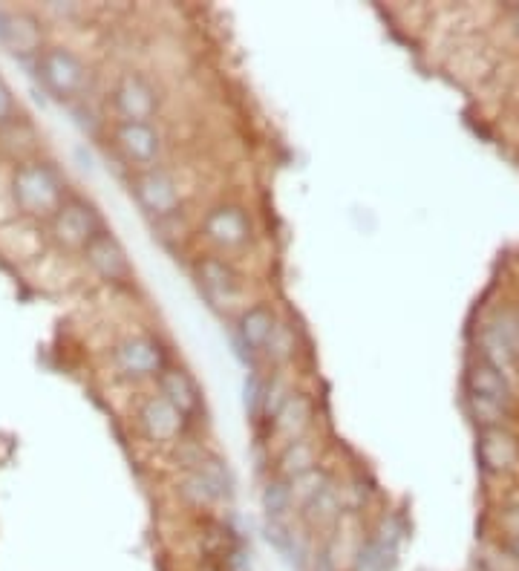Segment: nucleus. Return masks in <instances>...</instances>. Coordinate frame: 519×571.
I'll list each match as a JSON object with an SVG mask.
<instances>
[{
  "mask_svg": "<svg viewBox=\"0 0 519 571\" xmlns=\"http://www.w3.org/2000/svg\"><path fill=\"white\" fill-rule=\"evenodd\" d=\"M12 199L29 217H55L67 202L64 182L47 162H24L12 174Z\"/></svg>",
  "mask_w": 519,
  "mask_h": 571,
  "instance_id": "nucleus-1",
  "label": "nucleus"
},
{
  "mask_svg": "<svg viewBox=\"0 0 519 571\" xmlns=\"http://www.w3.org/2000/svg\"><path fill=\"white\" fill-rule=\"evenodd\" d=\"M476 459L485 476L514 479L519 476L517 427H485L476 436Z\"/></svg>",
  "mask_w": 519,
  "mask_h": 571,
  "instance_id": "nucleus-2",
  "label": "nucleus"
},
{
  "mask_svg": "<svg viewBox=\"0 0 519 571\" xmlns=\"http://www.w3.org/2000/svg\"><path fill=\"white\" fill-rule=\"evenodd\" d=\"M38 75L55 99H75L87 84L84 61L67 47H47L38 52Z\"/></svg>",
  "mask_w": 519,
  "mask_h": 571,
  "instance_id": "nucleus-3",
  "label": "nucleus"
},
{
  "mask_svg": "<svg viewBox=\"0 0 519 571\" xmlns=\"http://www.w3.org/2000/svg\"><path fill=\"white\" fill-rule=\"evenodd\" d=\"M202 234L211 246L223 251L246 249L254 237V223L248 217V211L237 202H220L214 205L205 220H202Z\"/></svg>",
  "mask_w": 519,
  "mask_h": 571,
  "instance_id": "nucleus-4",
  "label": "nucleus"
},
{
  "mask_svg": "<svg viewBox=\"0 0 519 571\" xmlns=\"http://www.w3.org/2000/svg\"><path fill=\"white\" fill-rule=\"evenodd\" d=\"M133 197L150 217H173L182 208L179 182L168 168H145L133 179Z\"/></svg>",
  "mask_w": 519,
  "mask_h": 571,
  "instance_id": "nucleus-5",
  "label": "nucleus"
},
{
  "mask_svg": "<svg viewBox=\"0 0 519 571\" xmlns=\"http://www.w3.org/2000/svg\"><path fill=\"white\" fill-rule=\"evenodd\" d=\"M110 99L122 122H150L159 113V93L142 73L119 75Z\"/></svg>",
  "mask_w": 519,
  "mask_h": 571,
  "instance_id": "nucleus-6",
  "label": "nucleus"
},
{
  "mask_svg": "<svg viewBox=\"0 0 519 571\" xmlns=\"http://www.w3.org/2000/svg\"><path fill=\"white\" fill-rule=\"evenodd\" d=\"M101 231V220L96 208L84 199H67L55 217H52V234L58 243L70 249H87V243Z\"/></svg>",
  "mask_w": 519,
  "mask_h": 571,
  "instance_id": "nucleus-7",
  "label": "nucleus"
},
{
  "mask_svg": "<svg viewBox=\"0 0 519 571\" xmlns=\"http://www.w3.org/2000/svg\"><path fill=\"white\" fill-rule=\"evenodd\" d=\"M113 364L119 367V373L130 375V378H148V375H159L168 367V355L156 338L136 335L113 349Z\"/></svg>",
  "mask_w": 519,
  "mask_h": 571,
  "instance_id": "nucleus-8",
  "label": "nucleus"
},
{
  "mask_svg": "<svg viewBox=\"0 0 519 571\" xmlns=\"http://www.w3.org/2000/svg\"><path fill=\"white\" fill-rule=\"evenodd\" d=\"M113 142L122 150L127 162L145 168H156L162 156V133L153 127V122H119L113 130Z\"/></svg>",
  "mask_w": 519,
  "mask_h": 571,
  "instance_id": "nucleus-9",
  "label": "nucleus"
},
{
  "mask_svg": "<svg viewBox=\"0 0 519 571\" xmlns=\"http://www.w3.org/2000/svg\"><path fill=\"white\" fill-rule=\"evenodd\" d=\"M465 396L485 398V401H494V404H505V407H517V387H514V378L499 370L494 364L482 361L473 355V361L465 370Z\"/></svg>",
  "mask_w": 519,
  "mask_h": 571,
  "instance_id": "nucleus-10",
  "label": "nucleus"
},
{
  "mask_svg": "<svg viewBox=\"0 0 519 571\" xmlns=\"http://www.w3.org/2000/svg\"><path fill=\"white\" fill-rule=\"evenodd\" d=\"M136 419H139L142 433L148 436L150 442H159V445L179 442L185 427H188V416L182 410H176L165 396L145 398V404L139 407Z\"/></svg>",
  "mask_w": 519,
  "mask_h": 571,
  "instance_id": "nucleus-11",
  "label": "nucleus"
},
{
  "mask_svg": "<svg viewBox=\"0 0 519 571\" xmlns=\"http://www.w3.org/2000/svg\"><path fill=\"white\" fill-rule=\"evenodd\" d=\"M197 277L199 289L205 292V298L211 300L217 309H228L234 306L237 300L243 298V283L237 272L220 260V257H205L197 263Z\"/></svg>",
  "mask_w": 519,
  "mask_h": 571,
  "instance_id": "nucleus-12",
  "label": "nucleus"
},
{
  "mask_svg": "<svg viewBox=\"0 0 519 571\" xmlns=\"http://www.w3.org/2000/svg\"><path fill=\"white\" fill-rule=\"evenodd\" d=\"M87 263L104 277V280H113V283H124L130 280V263H127V254H124L122 243L101 228L99 234L87 243L84 249Z\"/></svg>",
  "mask_w": 519,
  "mask_h": 571,
  "instance_id": "nucleus-13",
  "label": "nucleus"
},
{
  "mask_svg": "<svg viewBox=\"0 0 519 571\" xmlns=\"http://www.w3.org/2000/svg\"><path fill=\"white\" fill-rule=\"evenodd\" d=\"M344 511V488L335 479H329L321 491L300 508V520L306 525V531H329L332 525L341 522Z\"/></svg>",
  "mask_w": 519,
  "mask_h": 571,
  "instance_id": "nucleus-14",
  "label": "nucleus"
},
{
  "mask_svg": "<svg viewBox=\"0 0 519 571\" xmlns=\"http://www.w3.org/2000/svg\"><path fill=\"white\" fill-rule=\"evenodd\" d=\"M309 422H312V398L295 390L286 398V404L274 413V419L269 422V436L289 445L295 439H303V430L309 427Z\"/></svg>",
  "mask_w": 519,
  "mask_h": 571,
  "instance_id": "nucleus-15",
  "label": "nucleus"
},
{
  "mask_svg": "<svg viewBox=\"0 0 519 571\" xmlns=\"http://www.w3.org/2000/svg\"><path fill=\"white\" fill-rule=\"evenodd\" d=\"M156 384H159V396L168 398L173 407L182 410L188 419L202 410V393H199L197 381L182 367H165L162 373L156 375Z\"/></svg>",
  "mask_w": 519,
  "mask_h": 571,
  "instance_id": "nucleus-16",
  "label": "nucleus"
},
{
  "mask_svg": "<svg viewBox=\"0 0 519 571\" xmlns=\"http://www.w3.org/2000/svg\"><path fill=\"white\" fill-rule=\"evenodd\" d=\"M277 321L280 318L274 315V309L266 306V303H257V306L246 309L240 315V321H237V335H240L243 347H248L251 352H266L274 329H277Z\"/></svg>",
  "mask_w": 519,
  "mask_h": 571,
  "instance_id": "nucleus-17",
  "label": "nucleus"
},
{
  "mask_svg": "<svg viewBox=\"0 0 519 571\" xmlns=\"http://www.w3.org/2000/svg\"><path fill=\"white\" fill-rule=\"evenodd\" d=\"M318 468V445L312 439H295L289 445H283L277 456V476L283 479H295L300 473Z\"/></svg>",
  "mask_w": 519,
  "mask_h": 571,
  "instance_id": "nucleus-18",
  "label": "nucleus"
},
{
  "mask_svg": "<svg viewBox=\"0 0 519 571\" xmlns=\"http://www.w3.org/2000/svg\"><path fill=\"white\" fill-rule=\"evenodd\" d=\"M0 44L9 47V52H15V55L41 52V26L35 24V18H29V15H12L9 12Z\"/></svg>",
  "mask_w": 519,
  "mask_h": 571,
  "instance_id": "nucleus-19",
  "label": "nucleus"
},
{
  "mask_svg": "<svg viewBox=\"0 0 519 571\" xmlns=\"http://www.w3.org/2000/svg\"><path fill=\"white\" fill-rule=\"evenodd\" d=\"M194 473L202 479V485L208 488L214 502H223L234 494V479H231V473H228L220 456H202L194 465Z\"/></svg>",
  "mask_w": 519,
  "mask_h": 571,
  "instance_id": "nucleus-20",
  "label": "nucleus"
},
{
  "mask_svg": "<svg viewBox=\"0 0 519 571\" xmlns=\"http://www.w3.org/2000/svg\"><path fill=\"white\" fill-rule=\"evenodd\" d=\"M263 511L269 520H289V514L295 511V497L289 488V479L274 476L263 488Z\"/></svg>",
  "mask_w": 519,
  "mask_h": 571,
  "instance_id": "nucleus-21",
  "label": "nucleus"
},
{
  "mask_svg": "<svg viewBox=\"0 0 519 571\" xmlns=\"http://www.w3.org/2000/svg\"><path fill=\"white\" fill-rule=\"evenodd\" d=\"M332 476L323 471V468H312V471L300 473V476H295V479H289V488H292V497H295V505H306L309 499L315 497L318 491H321L323 485L329 482Z\"/></svg>",
  "mask_w": 519,
  "mask_h": 571,
  "instance_id": "nucleus-22",
  "label": "nucleus"
},
{
  "mask_svg": "<svg viewBox=\"0 0 519 571\" xmlns=\"http://www.w3.org/2000/svg\"><path fill=\"white\" fill-rule=\"evenodd\" d=\"M295 390L289 387V381L283 378V375H274L266 381V396H263V416H260V422H272L274 413L286 404V398L292 396Z\"/></svg>",
  "mask_w": 519,
  "mask_h": 571,
  "instance_id": "nucleus-23",
  "label": "nucleus"
},
{
  "mask_svg": "<svg viewBox=\"0 0 519 571\" xmlns=\"http://www.w3.org/2000/svg\"><path fill=\"white\" fill-rule=\"evenodd\" d=\"M266 355L272 358L274 364H283L295 355V332L289 329L286 321H277V329H274L272 341L266 347Z\"/></svg>",
  "mask_w": 519,
  "mask_h": 571,
  "instance_id": "nucleus-24",
  "label": "nucleus"
},
{
  "mask_svg": "<svg viewBox=\"0 0 519 571\" xmlns=\"http://www.w3.org/2000/svg\"><path fill=\"white\" fill-rule=\"evenodd\" d=\"M519 537V499L505 502L496 514V540H511Z\"/></svg>",
  "mask_w": 519,
  "mask_h": 571,
  "instance_id": "nucleus-25",
  "label": "nucleus"
},
{
  "mask_svg": "<svg viewBox=\"0 0 519 571\" xmlns=\"http://www.w3.org/2000/svg\"><path fill=\"white\" fill-rule=\"evenodd\" d=\"M217 563H220V569L223 571H254L251 548H248L246 543H237L234 548H228Z\"/></svg>",
  "mask_w": 519,
  "mask_h": 571,
  "instance_id": "nucleus-26",
  "label": "nucleus"
},
{
  "mask_svg": "<svg viewBox=\"0 0 519 571\" xmlns=\"http://www.w3.org/2000/svg\"><path fill=\"white\" fill-rule=\"evenodd\" d=\"M263 396H266V381L257 373H251L246 378V407L257 422L263 416Z\"/></svg>",
  "mask_w": 519,
  "mask_h": 571,
  "instance_id": "nucleus-27",
  "label": "nucleus"
},
{
  "mask_svg": "<svg viewBox=\"0 0 519 571\" xmlns=\"http://www.w3.org/2000/svg\"><path fill=\"white\" fill-rule=\"evenodd\" d=\"M309 571H344L338 566V560L329 554V548L318 546L315 554H312V563H309Z\"/></svg>",
  "mask_w": 519,
  "mask_h": 571,
  "instance_id": "nucleus-28",
  "label": "nucleus"
},
{
  "mask_svg": "<svg viewBox=\"0 0 519 571\" xmlns=\"http://www.w3.org/2000/svg\"><path fill=\"white\" fill-rule=\"evenodd\" d=\"M15 116V99H12V90L0 81V125L12 122Z\"/></svg>",
  "mask_w": 519,
  "mask_h": 571,
  "instance_id": "nucleus-29",
  "label": "nucleus"
},
{
  "mask_svg": "<svg viewBox=\"0 0 519 571\" xmlns=\"http://www.w3.org/2000/svg\"><path fill=\"white\" fill-rule=\"evenodd\" d=\"M499 543H502V548L508 551V557H511V560H514V563L519 566V537H511V540H499Z\"/></svg>",
  "mask_w": 519,
  "mask_h": 571,
  "instance_id": "nucleus-30",
  "label": "nucleus"
}]
</instances>
